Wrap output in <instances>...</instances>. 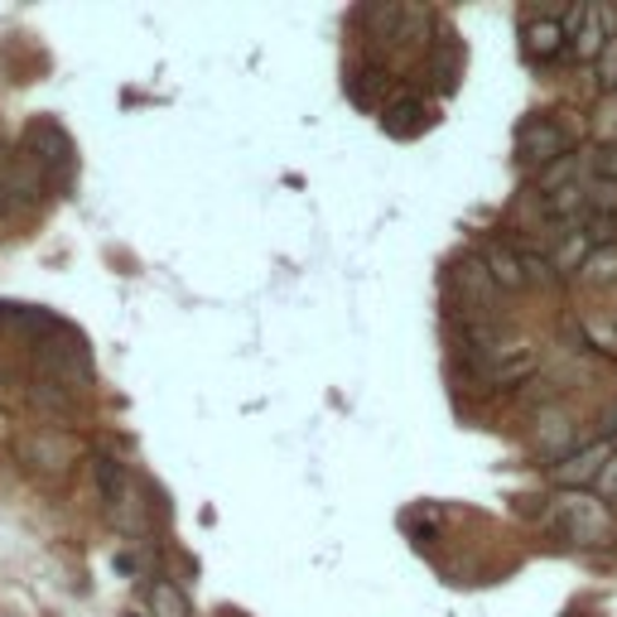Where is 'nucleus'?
<instances>
[{
	"mask_svg": "<svg viewBox=\"0 0 617 617\" xmlns=\"http://www.w3.org/2000/svg\"><path fill=\"white\" fill-rule=\"evenodd\" d=\"M569 131L559 126V121H550V116H531V121H521V131H516V160L521 164H531V170H550V164H559L569 155Z\"/></svg>",
	"mask_w": 617,
	"mask_h": 617,
	"instance_id": "3",
	"label": "nucleus"
},
{
	"mask_svg": "<svg viewBox=\"0 0 617 617\" xmlns=\"http://www.w3.org/2000/svg\"><path fill=\"white\" fill-rule=\"evenodd\" d=\"M599 497H603V502L617 497V458H608V468L599 473Z\"/></svg>",
	"mask_w": 617,
	"mask_h": 617,
	"instance_id": "20",
	"label": "nucleus"
},
{
	"mask_svg": "<svg viewBox=\"0 0 617 617\" xmlns=\"http://www.w3.org/2000/svg\"><path fill=\"white\" fill-rule=\"evenodd\" d=\"M150 613L155 617H194V613H188V599L174 589L170 579H155L150 583Z\"/></svg>",
	"mask_w": 617,
	"mask_h": 617,
	"instance_id": "14",
	"label": "nucleus"
},
{
	"mask_svg": "<svg viewBox=\"0 0 617 617\" xmlns=\"http://www.w3.org/2000/svg\"><path fill=\"white\" fill-rule=\"evenodd\" d=\"M583 275L589 280H617V246H603V251H593V256H583Z\"/></svg>",
	"mask_w": 617,
	"mask_h": 617,
	"instance_id": "18",
	"label": "nucleus"
},
{
	"mask_svg": "<svg viewBox=\"0 0 617 617\" xmlns=\"http://www.w3.org/2000/svg\"><path fill=\"white\" fill-rule=\"evenodd\" d=\"M555 531L565 535L569 545H603L613 535V516H608V507H603L599 497H583V492H575V497H565L555 507Z\"/></svg>",
	"mask_w": 617,
	"mask_h": 617,
	"instance_id": "2",
	"label": "nucleus"
},
{
	"mask_svg": "<svg viewBox=\"0 0 617 617\" xmlns=\"http://www.w3.org/2000/svg\"><path fill=\"white\" fill-rule=\"evenodd\" d=\"M569 444H575V424L555 410H541V424H535V448L550 458V468L565 464L569 458Z\"/></svg>",
	"mask_w": 617,
	"mask_h": 617,
	"instance_id": "7",
	"label": "nucleus"
},
{
	"mask_svg": "<svg viewBox=\"0 0 617 617\" xmlns=\"http://www.w3.org/2000/svg\"><path fill=\"white\" fill-rule=\"evenodd\" d=\"M583 237H589L593 251L617 246V212H589V222H583Z\"/></svg>",
	"mask_w": 617,
	"mask_h": 617,
	"instance_id": "15",
	"label": "nucleus"
},
{
	"mask_svg": "<svg viewBox=\"0 0 617 617\" xmlns=\"http://www.w3.org/2000/svg\"><path fill=\"white\" fill-rule=\"evenodd\" d=\"M458 73H464V49H458L454 35H444L440 44H434V53H430V77H434V87H440V92H454Z\"/></svg>",
	"mask_w": 617,
	"mask_h": 617,
	"instance_id": "10",
	"label": "nucleus"
},
{
	"mask_svg": "<svg viewBox=\"0 0 617 617\" xmlns=\"http://www.w3.org/2000/svg\"><path fill=\"white\" fill-rule=\"evenodd\" d=\"M575 174H579V160H575V155H565V160H559V164H550V170H545L541 178H535V188H541L545 198L555 194V188H559V194H565V188H575V184H569V178H575Z\"/></svg>",
	"mask_w": 617,
	"mask_h": 617,
	"instance_id": "16",
	"label": "nucleus"
},
{
	"mask_svg": "<svg viewBox=\"0 0 617 617\" xmlns=\"http://www.w3.org/2000/svg\"><path fill=\"white\" fill-rule=\"evenodd\" d=\"M381 126H386V136L410 140V136H420V131L430 126V107H424L420 97H400V102H391V107H386Z\"/></svg>",
	"mask_w": 617,
	"mask_h": 617,
	"instance_id": "8",
	"label": "nucleus"
},
{
	"mask_svg": "<svg viewBox=\"0 0 617 617\" xmlns=\"http://www.w3.org/2000/svg\"><path fill=\"white\" fill-rule=\"evenodd\" d=\"M25 160L39 170V178H49L59 194L73 188V174H77V150H73V136L59 126V121L39 116L25 126Z\"/></svg>",
	"mask_w": 617,
	"mask_h": 617,
	"instance_id": "1",
	"label": "nucleus"
},
{
	"mask_svg": "<svg viewBox=\"0 0 617 617\" xmlns=\"http://www.w3.org/2000/svg\"><path fill=\"white\" fill-rule=\"evenodd\" d=\"M593 170H599V178L617 184V145H599V150H593Z\"/></svg>",
	"mask_w": 617,
	"mask_h": 617,
	"instance_id": "19",
	"label": "nucleus"
},
{
	"mask_svg": "<svg viewBox=\"0 0 617 617\" xmlns=\"http://www.w3.org/2000/svg\"><path fill=\"white\" fill-rule=\"evenodd\" d=\"M603 468H608V444H589L579 454H569L565 464H555L550 473H555L559 488H583V482H599Z\"/></svg>",
	"mask_w": 617,
	"mask_h": 617,
	"instance_id": "6",
	"label": "nucleus"
},
{
	"mask_svg": "<svg viewBox=\"0 0 617 617\" xmlns=\"http://www.w3.org/2000/svg\"><path fill=\"white\" fill-rule=\"evenodd\" d=\"M516 251H521V266H526V285H555V266L535 246H516Z\"/></svg>",
	"mask_w": 617,
	"mask_h": 617,
	"instance_id": "17",
	"label": "nucleus"
},
{
	"mask_svg": "<svg viewBox=\"0 0 617 617\" xmlns=\"http://www.w3.org/2000/svg\"><path fill=\"white\" fill-rule=\"evenodd\" d=\"M478 372H482V381H488V386H516V381H526V377H531L535 372V347H502V353H492L488 357V362H482L478 367Z\"/></svg>",
	"mask_w": 617,
	"mask_h": 617,
	"instance_id": "5",
	"label": "nucleus"
},
{
	"mask_svg": "<svg viewBox=\"0 0 617 617\" xmlns=\"http://www.w3.org/2000/svg\"><path fill=\"white\" fill-rule=\"evenodd\" d=\"M92 473H97V488H102V502L111 511L126 502V492H131V482H126V464H121L116 454H97L92 458Z\"/></svg>",
	"mask_w": 617,
	"mask_h": 617,
	"instance_id": "12",
	"label": "nucleus"
},
{
	"mask_svg": "<svg viewBox=\"0 0 617 617\" xmlns=\"http://www.w3.org/2000/svg\"><path fill=\"white\" fill-rule=\"evenodd\" d=\"M488 275L497 289H521L526 285V266H521V251L516 246H488Z\"/></svg>",
	"mask_w": 617,
	"mask_h": 617,
	"instance_id": "11",
	"label": "nucleus"
},
{
	"mask_svg": "<svg viewBox=\"0 0 617 617\" xmlns=\"http://www.w3.org/2000/svg\"><path fill=\"white\" fill-rule=\"evenodd\" d=\"M565 25H559V20H531V25H526V53H531V59H555L559 49H565Z\"/></svg>",
	"mask_w": 617,
	"mask_h": 617,
	"instance_id": "13",
	"label": "nucleus"
},
{
	"mask_svg": "<svg viewBox=\"0 0 617 617\" xmlns=\"http://www.w3.org/2000/svg\"><path fill=\"white\" fill-rule=\"evenodd\" d=\"M391 92V73L377 69V63H362V69H353V77H347V97H353L357 107H381Z\"/></svg>",
	"mask_w": 617,
	"mask_h": 617,
	"instance_id": "9",
	"label": "nucleus"
},
{
	"mask_svg": "<svg viewBox=\"0 0 617 617\" xmlns=\"http://www.w3.org/2000/svg\"><path fill=\"white\" fill-rule=\"evenodd\" d=\"M15 454H20V464H25L29 473H44V478H63L77 464V444L69 440V434H59V430L20 434Z\"/></svg>",
	"mask_w": 617,
	"mask_h": 617,
	"instance_id": "4",
	"label": "nucleus"
},
{
	"mask_svg": "<svg viewBox=\"0 0 617 617\" xmlns=\"http://www.w3.org/2000/svg\"><path fill=\"white\" fill-rule=\"evenodd\" d=\"M599 434H603V440H613V434H617V406H613V410H603V420H599Z\"/></svg>",
	"mask_w": 617,
	"mask_h": 617,
	"instance_id": "21",
	"label": "nucleus"
}]
</instances>
